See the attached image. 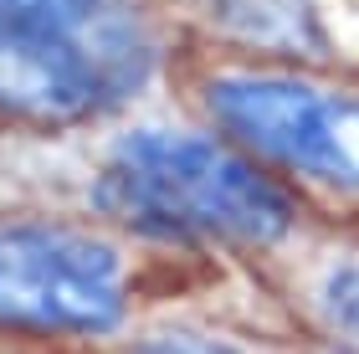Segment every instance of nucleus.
<instances>
[{
	"label": "nucleus",
	"mask_w": 359,
	"mask_h": 354,
	"mask_svg": "<svg viewBox=\"0 0 359 354\" xmlns=\"http://www.w3.org/2000/svg\"><path fill=\"white\" fill-rule=\"evenodd\" d=\"M97 200L154 231H210L267 241L283 231V196L236 154L185 134H134L113 149Z\"/></svg>",
	"instance_id": "nucleus-1"
},
{
	"label": "nucleus",
	"mask_w": 359,
	"mask_h": 354,
	"mask_svg": "<svg viewBox=\"0 0 359 354\" xmlns=\"http://www.w3.org/2000/svg\"><path fill=\"white\" fill-rule=\"evenodd\" d=\"M0 36H83L139 52L134 36L113 21L108 0H0Z\"/></svg>",
	"instance_id": "nucleus-4"
},
{
	"label": "nucleus",
	"mask_w": 359,
	"mask_h": 354,
	"mask_svg": "<svg viewBox=\"0 0 359 354\" xmlns=\"http://www.w3.org/2000/svg\"><path fill=\"white\" fill-rule=\"evenodd\" d=\"M210 114L247 149L334 190H359V93L283 72H226L210 77Z\"/></svg>",
	"instance_id": "nucleus-2"
},
{
	"label": "nucleus",
	"mask_w": 359,
	"mask_h": 354,
	"mask_svg": "<svg viewBox=\"0 0 359 354\" xmlns=\"http://www.w3.org/2000/svg\"><path fill=\"white\" fill-rule=\"evenodd\" d=\"M329 308L344 318L349 329H359V272H339L329 282Z\"/></svg>",
	"instance_id": "nucleus-5"
},
{
	"label": "nucleus",
	"mask_w": 359,
	"mask_h": 354,
	"mask_svg": "<svg viewBox=\"0 0 359 354\" xmlns=\"http://www.w3.org/2000/svg\"><path fill=\"white\" fill-rule=\"evenodd\" d=\"M123 303L118 257L88 236L0 231V324L97 329Z\"/></svg>",
	"instance_id": "nucleus-3"
}]
</instances>
